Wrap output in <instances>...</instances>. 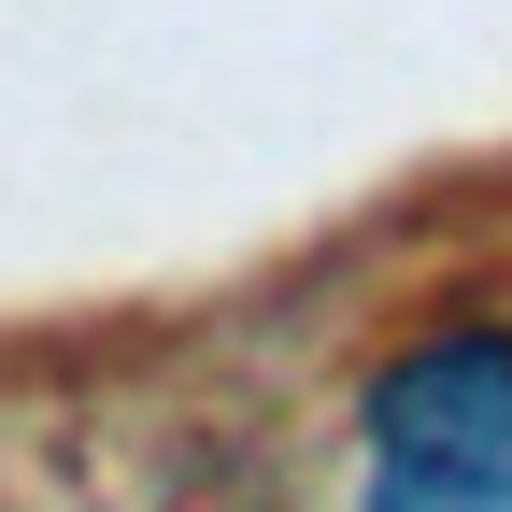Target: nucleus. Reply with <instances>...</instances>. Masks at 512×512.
<instances>
[{
  "instance_id": "1",
  "label": "nucleus",
  "mask_w": 512,
  "mask_h": 512,
  "mask_svg": "<svg viewBox=\"0 0 512 512\" xmlns=\"http://www.w3.org/2000/svg\"><path fill=\"white\" fill-rule=\"evenodd\" d=\"M370 512H512V328H427L356 413Z\"/></svg>"
}]
</instances>
